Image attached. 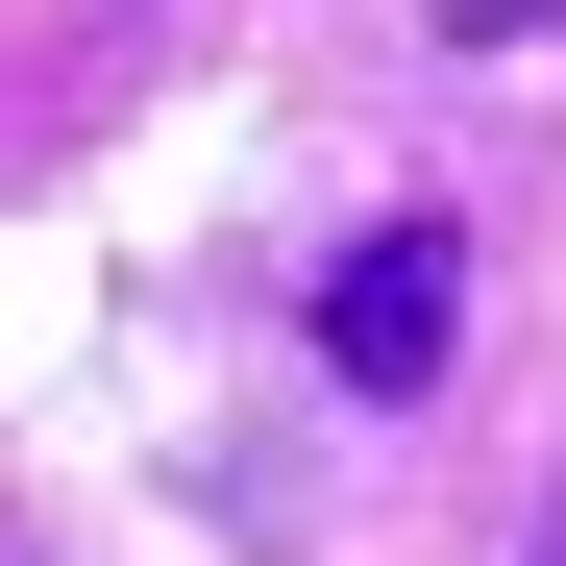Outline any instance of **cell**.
I'll return each mask as SVG.
<instances>
[{
	"label": "cell",
	"instance_id": "2",
	"mask_svg": "<svg viewBox=\"0 0 566 566\" xmlns=\"http://www.w3.org/2000/svg\"><path fill=\"white\" fill-rule=\"evenodd\" d=\"M517 25H566V0H443V50H517Z\"/></svg>",
	"mask_w": 566,
	"mask_h": 566
},
{
	"label": "cell",
	"instance_id": "3",
	"mask_svg": "<svg viewBox=\"0 0 566 566\" xmlns=\"http://www.w3.org/2000/svg\"><path fill=\"white\" fill-rule=\"evenodd\" d=\"M542 566H566V517H542Z\"/></svg>",
	"mask_w": 566,
	"mask_h": 566
},
{
	"label": "cell",
	"instance_id": "1",
	"mask_svg": "<svg viewBox=\"0 0 566 566\" xmlns=\"http://www.w3.org/2000/svg\"><path fill=\"white\" fill-rule=\"evenodd\" d=\"M443 321H468V247H443V222H369V247L321 271V369H345V395H419Z\"/></svg>",
	"mask_w": 566,
	"mask_h": 566
}]
</instances>
